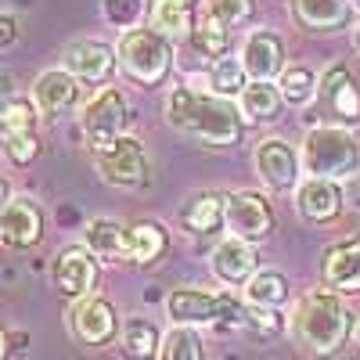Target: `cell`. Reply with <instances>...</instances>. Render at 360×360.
<instances>
[{
  "label": "cell",
  "mask_w": 360,
  "mask_h": 360,
  "mask_svg": "<svg viewBox=\"0 0 360 360\" xmlns=\"http://www.w3.org/2000/svg\"><path fill=\"white\" fill-rule=\"evenodd\" d=\"M166 119L173 130L213 148L242 141V108L217 94H198L191 86H176L166 98Z\"/></svg>",
  "instance_id": "cell-1"
},
{
  "label": "cell",
  "mask_w": 360,
  "mask_h": 360,
  "mask_svg": "<svg viewBox=\"0 0 360 360\" xmlns=\"http://www.w3.org/2000/svg\"><path fill=\"white\" fill-rule=\"evenodd\" d=\"M292 335L314 356H335L353 335V314L342 307L335 292H310L299 299L292 314Z\"/></svg>",
  "instance_id": "cell-2"
},
{
  "label": "cell",
  "mask_w": 360,
  "mask_h": 360,
  "mask_svg": "<svg viewBox=\"0 0 360 360\" xmlns=\"http://www.w3.org/2000/svg\"><path fill=\"white\" fill-rule=\"evenodd\" d=\"M303 169L317 180H349L360 173V141L346 127H314L303 137V152H299Z\"/></svg>",
  "instance_id": "cell-3"
},
{
  "label": "cell",
  "mask_w": 360,
  "mask_h": 360,
  "mask_svg": "<svg viewBox=\"0 0 360 360\" xmlns=\"http://www.w3.org/2000/svg\"><path fill=\"white\" fill-rule=\"evenodd\" d=\"M115 62L137 86H159L173 69V44L155 29H127L115 44Z\"/></svg>",
  "instance_id": "cell-4"
},
{
  "label": "cell",
  "mask_w": 360,
  "mask_h": 360,
  "mask_svg": "<svg viewBox=\"0 0 360 360\" xmlns=\"http://www.w3.org/2000/svg\"><path fill=\"white\" fill-rule=\"evenodd\" d=\"M166 310L173 324L198 328V324H238L245 317V310L238 307L234 295H217L202 288H176L166 299Z\"/></svg>",
  "instance_id": "cell-5"
},
{
  "label": "cell",
  "mask_w": 360,
  "mask_h": 360,
  "mask_svg": "<svg viewBox=\"0 0 360 360\" xmlns=\"http://www.w3.org/2000/svg\"><path fill=\"white\" fill-rule=\"evenodd\" d=\"M127 98L119 86H101L94 98H90L79 112V127H83V137L90 144V152H105L108 144H115L127 130Z\"/></svg>",
  "instance_id": "cell-6"
},
{
  "label": "cell",
  "mask_w": 360,
  "mask_h": 360,
  "mask_svg": "<svg viewBox=\"0 0 360 360\" xmlns=\"http://www.w3.org/2000/svg\"><path fill=\"white\" fill-rule=\"evenodd\" d=\"M94 162H98V173L105 184L112 188H144L152 180V166H148V155H144V144L130 134H123L115 144H108L105 152H94Z\"/></svg>",
  "instance_id": "cell-7"
},
{
  "label": "cell",
  "mask_w": 360,
  "mask_h": 360,
  "mask_svg": "<svg viewBox=\"0 0 360 360\" xmlns=\"http://www.w3.org/2000/svg\"><path fill=\"white\" fill-rule=\"evenodd\" d=\"M51 278H54V288L62 292V295H69V299H86V295H94L98 278H101L98 256L90 252L86 245H65L62 252L54 256Z\"/></svg>",
  "instance_id": "cell-8"
},
{
  "label": "cell",
  "mask_w": 360,
  "mask_h": 360,
  "mask_svg": "<svg viewBox=\"0 0 360 360\" xmlns=\"http://www.w3.org/2000/svg\"><path fill=\"white\" fill-rule=\"evenodd\" d=\"M44 238V209L37 198L15 195L4 209H0V245H8L15 252H25L40 245Z\"/></svg>",
  "instance_id": "cell-9"
},
{
  "label": "cell",
  "mask_w": 360,
  "mask_h": 360,
  "mask_svg": "<svg viewBox=\"0 0 360 360\" xmlns=\"http://www.w3.org/2000/svg\"><path fill=\"white\" fill-rule=\"evenodd\" d=\"M227 231L242 242H263L274 231V209L259 191H234L227 195Z\"/></svg>",
  "instance_id": "cell-10"
},
{
  "label": "cell",
  "mask_w": 360,
  "mask_h": 360,
  "mask_svg": "<svg viewBox=\"0 0 360 360\" xmlns=\"http://www.w3.org/2000/svg\"><path fill=\"white\" fill-rule=\"evenodd\" d=\"M69 328L72 335L83 342V346H108L115 335H119V314L108 299L101 295H86L72 307L69 314Z\"/></svg>",
  "instance_id": "cell-11"
},
{
  "label": "cell",
  "mask_w": 360,
  "mask_h": 360,
  "mask_svg": "<svg viewBox=\"0 0 360 360\" xmlns=\"http://www.w3.org/2000/svg\"><path fill=\"white\" fill-rule=\"evenodd\" d=\"M256 173L263 176V184L270 191H292L299 173H303V162H299L295 148L281 137H266L256 148Z\"/></svg>",
  "instance_id": "cell-12"
},
{
  "label": "cell",
  "mask_w": 360,
  "mask_h": 360,
  "mask_svg": "<svg viewBox=\"0 0 360 360\" xmlns=\"http://www.w3.org/2000/svg\"><path fill=\"white\" fill-rule=\"evenodd\" d=\"M242 65H245L249 83H274V79H281V72L288 69L281 37L270 33V29H256V33H249V40L242 47Z\"/></svg>",
  "instance_id": "cell-13"
},
{
  "label": "cell",
  "mask_w": 360,
  "mask_h": 360,
  "mask_svg": "<svg viewBox=\"0 0 360 360\" xmlns=\"http://www.w3.org/2000/svg\"><path fill=\"white\" fill-rule=\"evenodd\" d=\"M317 94H321L324 108L332 112L339 123H360V86H356L353 72L342 62H335L332 69L321 76Z\"/></svg>",
  "instance_id": "cell-14"
},
{
  "label": "cell",
  "mask_w": 360,
  "mask_h": 360,
  "mask_svg": "<svg viewBox=\"0 0 360 360\" xmlns=\"http://www.w3.org/2000/svg\"><path fill=\"white\" fill-rule=\"evenodd\" d=\"M76 101H79V79L72 72L47 69V72L37 76V83H33V105L40 108V115L58 119V115H65Z\"/></svg>",
  "instance_id": "cell-15"
},
{
  "label": "cell",
  "mask_w": 360,
  "mask_h": 360,
  "mask_svg": "<svg viewBox=\"0 0 360 360\" xmlns=\"http://www.w3.org/2000/svg\"><path fill=\"white\" fill-rule=\"evenodd\" d=\"M115 65V51L101 40H76L65 51V72H72L79 83H105Z\"/></svg>",
  "instance_id": "cell-16"
},
{
  "label": "cell",
  "mask_w": 360,
  "mask_h": 360,
  "mask_svg": "<svg viewBox=\"0 0 360 360\" xmlns=\"http://www.w3.org/2000/svg\"><path fill=\"white\" fill-rule=\"evenodd\" d=\"M324 281L335 292H360V238H342L332 249H324Z\"/></svg>",
  "instance_id": "cell-17"
},
{
  "label": "cell",
  "mask_w": 360,
  "mask_h": 360,
  "mask_svg": "<svg viewBox=\"0 0 360 360\" xmlns=\"http://www.w3.org/2000/svg\"><path fill=\"white\" fill-rule=\"evenodd\" d=\"M259 270V256L242 238H224L213 252V274L224 285H249Z\"/></svg>",
  "instance_id": "cell-18"
},
{
  "label": "cell",
  "mask_w": 360,
  "mask_h": 360,
  "mask_svg": "<svg viewBox=\"0 0 360 360\" xmlns=\"http://www.w3.org/2000/svg\"><path fill=\"white\" fill-rule=\"evenodd\" d=\"M342 188L335 180H317V176H307L299 184V213L314 224H332L339 213H342Z\"/></svg>",
  "instance_id": "cell-19"
},
{
  "label": "cell",
  "mask_w": 360,
  "mask_h": 360,
  "mask_svg": "<svg viewBox=\"0 0 360 360\" xmlns=\"http://www.w3.org/2000/svg\"><path fill=\"white\" fill-rule=\"evenodd\" d=\"M169 249V234L159 220H137L127 227V263L148 266V263H159Z\"/></svg>",
  "instance_id": "cell-20"
},
{
  "label": "cell",
  "mask_w": 360,
  "mask_h": 360,
  "mask_svg": "<svg viewBox=\"0 0 360 360\" xmlns=\"http://www.w3.org/2000/svg\"><path fill=\"white\" fill-rule=\"evenodd\" d=\"M292 4H295V18L314 33H335V29H346L353 18L349 0H292Z\"/></svg>",
  "instance_id": "cell-21"
},
{
  "label": "cell",
  "mask_w": 360,
  "mask_h": 360,
  "mask_svg": "<svg viewBox=\"0 0 360 360\" xmlns=\"http://www.w3.org/2000/svg\"><path fill=\"white\" fill-rule=\"evenodd\" d=\"M180 224L191 234H217L227 224V195H217V191L195 195L184 209H180Z\"/></svg>",
  "instance_id": "cell-22"
},
{
  "label": "cell",
  "mask_w": 360,
  "mask_h": 360,
  "mask_svg": "<svg viewBox=\"0 0 360 360\" xmlns=\"http://www.w3.org/2000/svg\"><path fill=\"white\" fill-rule=\"evenodd\" d=\"M195 8L188 0H155L152 15H148V29H155L166 40H180L195 33Z\"/></svg>",
  "instance_id": "cell-23"
},
{
  "label": "cell",
  "mask_w": 360,
  "mask_h": 360,
  "mask_svg": "<svg viewBox=\"0 0 360 360\" xmlns=\"http://www.w3.org/2000/svg\"><path fill=\"white\" fill-rule=\"evenodd\" d=\"M119 346L130 360H155L162 349V335L148 317H127L119 328Z\"/></svg>",
  "instance_id": "cell-24"
},
{
  "label": "cell",
  "mask_w": 360,
  "mask_h": 360,
  "mask_svg": "<svg viewBox=\"0 0 360 360\" xmlns=\"http://www.w3.org/2000/svg\"><path fill=\"white\" fill-rule=\"evenodd\" d=\"M86 249L94 252L105 263H123L127 259V227L115 224V220H90L86 231Z\"/></svg>",
  "instance_id": "cell-25"
},
{
  "label": "cell",
  "mask_w": 360,
  "mask_h": 360,
  "mask_svg": "<svg viewBox=\"0 0 360 360\" xmlns=\"http://www.w3.org/2000/svg\"><path fill=\"white\" fill-rule=\"evenodd\" d=\"M281 90L278 83H249L238 98V108H242L245 123H274L281 115Z\"/></svg>",
  "instance_id": "cell-26"
},
{
  "label": "cell",
  "mask_w": 360,
  "mask_h": 360,
  "mask_svg": "<svg viewBox=\"0 0 360 360\" xmlns=\"http://www.w3.org/2000/svg\"><path fill=\"white\" fill-rule=\"evenodd\" d=\"M245 299L252 307L278 310L288 303V278L278 274V270H256V278L245 285Z\"/></svg>",
  "instance_id": "cell-27"
},
{
  "label": "cell",
  "mask_w": 360,
  "mask_h": 360,
  "mask_svg": "<svg viewBox=\"0 0 360 360\" xmlns=\"http://www.w3.org/2000/svg\"><path fill=\"white\" fill-rule=\"evenodd\" d=\"M317 76L307 69V65H288L278 79V90H281V101L292 105V108H307L314 98H317Z\"/></svg>",
  "instance_id": "cell-28"
},
{
  "label": "cell",
  "mask_w": 360,
  "mask_h": 360,
  "mask_svg": "<svg viewBox=\"0 0 360 360\" xmlns=\"http://www.w3.org/2000/svg\"><path fill=\"white\" fill-rule=\"evenodd\" d=\"M159 360H205V342H202V335H198V328L173 324L169 332L162 335Z\"/></svg>",
  "instance_id": "cell-29"
},
{
  "label": "cell",
  "mask_w": 360,
  "mask_h": 360,
  "mask_svg": "<svg viewBox=\"0 0 360 360\" xmlns=\"http://www.w3.org/2000/svg\"><path fill=\"white\" fill-rule=\"evenodd\" d=\"M209 83H213L217 98H242V90L249 86V76H245V65L242 58H220V62H213V69H209Z\"/></svg>",
  "instance_id": "cell-30"
},
{
  "label": "cell",
  "mask_w": 360,
  "mask_h": 360,
  "mask_svg": "<svg viewBox=\"0 0 360 360\" xmlns=\"http://www.w3.org/2000/svg\"><path fill=\"white\" fill-rule=\"evenodd\" d=\"M191 44H195L198 54L217 58V62H220V58L231 54L234 37H231V29H227V25H220V22H213V18H205V15H202V22L195 25V33H191Z\"/></svg>",
  "instance_id": "cell-31"
},
{
  "label": "cell",
  "mask_w": 360,
  "mask_h": 360,
  "mask_svg": "<svg viewBox=\"0 0 360 360\" xmlns=\"http://www.w3.org/2000/svg\"><path fill=\"white\" fill-rule=\"evenodd\" d=\"M37 105L29 101V98H15L4 112H0V130L4 134H29V130H37Z\"/></svg>",
  "instance_id": "cell-32"
},
{
  "label": "cell",
  "mask_w": 360,
  "mask_h": 360,
  "mask_svg": "<svg viewBox=\"0 0 360 360\" xmlns=\"http://www.w3.org/2000/svg\"><path fill=\"white\" fill-rule=\"evenodd\" d=\"M256 11L252 0H205V18H213L227 29H234L238 22H249Z\"/></svg>",
  "instance_id": "cell-33"
},
{
  "label": "cell",
  "mask_w": 360,
  "mask_h": 360,
  "mask_svg": "<svg viewBox=\"0 0 360 360\" xmlns=\"http://www.w3.org/2000/svg\"><path fill=\"white\" fill-rule=\"evenodd\" d=\"M4 155H8L15 166H29V162L40 155V137H37V130H29V134H4Z\"/></svg>",
  "instance_id": "cell-34"
},
{
  "label": "cell",
  "mask_w": 360,
  "mask_h": 360,
  "mask_svg": "<svg viewBox=\"0 0 360 360\" xmlns=\"http://www.w3.org/2000/svg\"><path fill=\"white\" fill-rule=\"evenodd\" d=\"M144 15V0H105V18L119 29H134Z\"/></svg>",
  "instance_id": "cell-35"
},
{
  "label": "cell",
  "mask_w": 360,
  "mask_h": 360,
  "mask_svg": "<svg viewBox=\"0 0 360 360\" xmlns=\"http://www.w3.org/2000/svg\"><path fill=\"white\" fill-rule=\"evenodd\" d=\"M249 328H256V332L263 335H274V332H281V314L278 310H266V307H252V310H245V317H242Z\"/></svg>",
  "instance_id": "cell-36"
},
{
  "label": "cell",
  "mask_w": 360,
  "mask_h": 360,
  "mask_svg": "<svg viewBox=\"0 0 360 360\" xmlns=\"http://www.w3.org/2000/svg\"><path fill=\"white\" fill-rule=\"evenodd\" d=\"M15 44H18V22H15V15L0 11V51H8Z\"/></svg>",
  "instance_id": "cell-37"
},
{
  "label": "cell",
  "mask_w": 360,
  "mask_h": 360,
  "mask_svg": "<svg viewBox=\"0 0 360 360\" xmlns=\"http://www.w3.org/2000/svg\"><path fill=\"white\" fill-rule=\"evenodd\" d=\"M15 98H18V94H15V79H11L8 72H0V112H4Z\"/></svg>",
  "instance_id": "cell-38"
},
{
  "label": "cell",
  "mask_w": 360,
  "mask_h": 360,
  "mask_svg": "<svg viewBox=\"0 0 360 360\" xmlns=\"http://www.w3.org/2000/svg\"><path fill=\"white\" fill-rule=\"evenodd\" d=\"M342 198H346L353 209H360V173H353L346 184H342Z\"/></svg>",
  "instance_id": "cell-39"
},
{
  "label": "cell",
  "mask_w": 360,
  "mask_h": 360,
  "mask_svg": "<svg viewBox=\"0 0 360 360\" xmlns=\"http://www.w3.org/2000/svg\"><path fill=\"white\" fill-rule=\"evenodd\" d=\"M11 198H15V195H11V184H8L4 176H0V209H4V205H8Z\"/></svg>",
  "instance_id": "cell-40"
},
{
  "label": "cell",
  "mask_w": 360,
  "mask_h": 360,
  "mask_svg": "<svg viewBox=\"0 0 360 360\" xmlns=\"http://www.w3.org/2000/svg\"><path fill=\"white\" fill-rule=\"evenodd\" d=\"M8 349H11V346H8V335L0 332V360H8Z\"/></svg>",
  "instance_id": "cell-41"
},
{
  "label": "cell",
  "mask_w": 360,
  "mask_h": 360,
  "mask_svg": "<svg viewBox=\"0 0 360 360\" xmlns=\"http://www.w3.org/2000/svg\"><path fill=\"white\" fill-rule=\"evenodd\" d=\"M353 44H356V51H360V29H356V37H353Z\"/></svg>",
  "instance_id": "cell-42"
},
{
  "label": "cell",
  "mask_w": 360,
  "mask_h": 360,
  "mask_svg": "<svg viewBox=\"0 0 360 360\" xmlns=\"http://www.w3.org/2000/svg\"><path fill=\"white\" fill-rule=\"evenodd\" d=\"M349 4H353V8H356V11H360V0H349Z\"/></svg>",
  "instance_id": "cell-43"
},
{
  "label": "cell",
  "mask_w": 360,
  "mask_h": 360,
  "mask_svg": "<svg viewBox=\"0 0 360 360\" xmlns=\"http://www.w3.org/2000/svg\"><path fill=\"white\" fill-rule=\"evenodd\" d=\"M356 342H360V324H356Z\"/></svg>",
  "instance_id": "cell-44"
},
{
  "label": "cell",
  "mask_w": 360,
  "mask_h": 360,
  "mask_svg": "<svg viewBox=\"0 0 360 360\" xmlns=\"http://www.w3.org/2000/svg\"><path fill=\"white\" fill-rule=\"evenodd\" d=\"M188 4H191V8H195V4H198V0H188Z\"/></svg>",
  "instance_id": "cell-45"
}]
</instances>
